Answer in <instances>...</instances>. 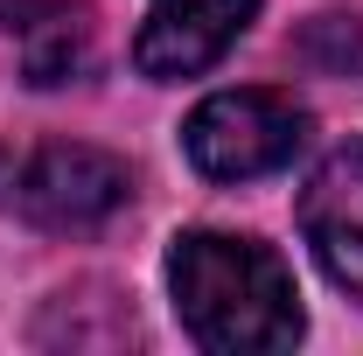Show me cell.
Masks as SVG:
<instances>
[{"label":"cell","instance_id":"6da1fadb","mask_svg":"<svg viewBox=\"0 0 363 356\" xmlns=\"http://www.w3.org/2000/svg\"><path fill=\"white\" fill-rule=\"evenodd\" d=\"M168 294L189 343L210 356H272L308 328L286 259L238 230H182L168 245Z\"/></svg>","mask_w":363,"mask_h":356},{"label":"cell","instance_id":"7a4b0ae2","mask_svg":"<svg viewBox=\"0 0 363 356\" xmlns=\"http://www.w3.org/2000/svg\"><path fill=\"white\" fill-rule=\"evenodd\" d=\"M133 203V175L105 147H35V154H0V210H14L35 230L84 238L105 230Z\"/></svg>","mask_w":363,"mask_h":356},{"label":"cell","instance_id":"3957f363","mask_svg":"<svg viewBox=\"0 0 363 356\" xmlns=\"http://www.w3.org/2000/svg\"><path fill=\"white\" fill-rule=\"evenodd\" d=\"M315 133V119L286 98V91H210L189 126H182V154L196 161V175L210 182H259V175H279Z\"/></svg>","mask_w":363,"mask_h":356},{"label":"cell","instance_id":"277c9868","mask_svg":"<svg viewBox=\"0 0 363 356\" xmlns=\"http://www.w3.org/2000/svg\"><path fill=\"white\" fill-rule=\"evenodd\" d=\"M252 14H259V0H147V21L133 35V70L154 84L203 77L252 28Z\"/></svg>","mask_w":363,"mask_h":356},{"label":"cell","instance_id":"5b68a950","mask_svg":"<svg viewBox=\"0 0 363 356\" xmlns=\"http://www.w3.org/2000/svg\"><path fill=\"white\" fill-rule=\"evenodd\" d=\"M301 238H308L315 266L328 272V287L363 301V140L335 147L308 175V189H301Z\"/></svg>","mask_w":363,"mask_h":356},{"label":"cell","instance_id":"8992f818","mask_svg":"<svg viewBox=\"0 0 363 356\" xmlns=\"http://www.w3.org/2000/svg\"><path fill=\"white\" fill-rule=\"evenodd\" d=\"M301 56L328 70V77H357L363 70V21L357 14H315L308 35H301Z\"/></svg>","mask_w":363,"mask_h":356}]
</instances>
